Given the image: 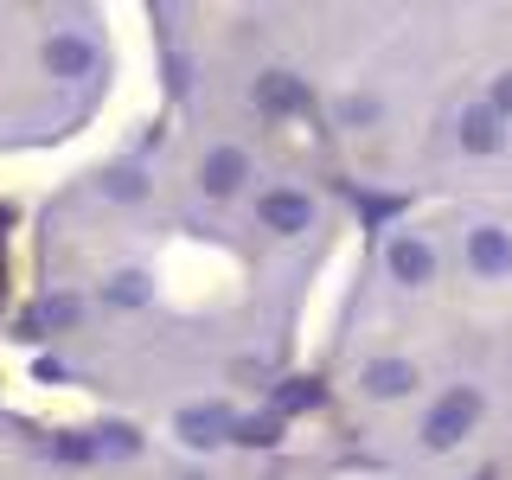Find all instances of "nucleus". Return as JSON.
Listing matches in <instances>:
<instances>
[{"label":"nucleus","instance_id":"nucleus-4","mask_svg":"<svg viewBox=\"0 0 512 480\" xmlns=\"http://www.w3.org/2000/svg\"><path fill=\"white\" fill-rule=\"evenodd\" d=\"M13 224H20V205L0 199V327H7V308H13Z\"/></svg>","mask_w":512,"mask_h":480},{"label":"nucleus","instance_id":"nucleus-3","mask_svg":"<svg viewBox=\"0 0 512 480\" xmlns=\"http://www.w3.org/2000/svg\"><path fill=\"white\" fill-rule=\"evenodd\" d=\"M71 461V429H45L0 404V480H64Z\"/></svg>","mask_w":512,"mask_h":480},{"label":"nucleus","instance_id":"nucleus-2","mask_svg":"<svg viewBox=\"0 0 512 480\" xmlns=\"http://www.w3.org/2000/svg\"><path fill=\"white\" fill-rule=\"evenodd\" d=\"M109 77L116 52L96 7H0V154L71 141Z\"/></svg>","mask_w":512,"mask_h":480},{"label":"nucleus","instance_id":"nucleus-1","mask_svg":"<svg viewBox=\"0 0 512 480\" xmlns=\"http://www.w3.org/2000/svg\"><path fill=\"white\" fill-rule=\"evenodd\" d=\"M308 231L314 199L263 180L237 135L160 122L39 205L13 340L45 384L109 410H160L180 429L218 423L224 384L250 372L237 320L250 301L263 308L244 250Z\"/></svg>","mask_w":512,"mask_h":480}]
</instances>
